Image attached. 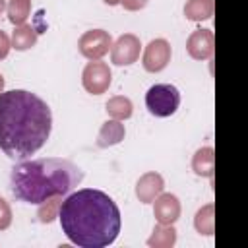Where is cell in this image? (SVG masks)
Returning <instances> with one entry per match:
<instances>
[{"label": "cell", "mask_w": 248, "mask_h": 248, "mask_svg": "<svg viewBox=\"0 0 248 248\" xmlns=\"http://www.w3.org/2000/svg\"><path fill=\"white\" fill-rule=\"evenodd\" d=\"M192 170L198 176H207V178L213 176V170H215V151H213V147H202L194 153Z\"/></svg>", "instance_id": "4fadbf2b"}, {"label": "cell", "mask_w": 248, "mask_h": 248, "mask_svg": "<svg viewBox=\"0 0 248 248\" xmlns=\"http://www.w3.org/2000/svg\"><path fill=\"white\" fill-rule=\"evenodd\" d=\"M147 2L149 0H120V4L124 6V10H128V12H138V10L145 8Z\"/></svg>", "instance_id": "7402d4cb"}, {"label": "cell", "mask_w": 248, "mask_h": 248, "mask_svg": "<svg viewBox=\"0 0 248 248\" xmlns=\"http://www.w3.org/2000/svg\"><path fill=\"white\" fill-rule=\"evenodd\" d=\"M83 180V170L58 157L19 161L10 172L12 194L25 203H41L54 196L70 194Z\"/></svg>", "instance_id": "3957f363"}, {"label": "cell", "mask_w": 248, "mask_h": 248, "mask_svg": "<svg viewBox=\"0 0 248 248\" xmlns=\"http://www.w3.org/2000/svg\"><path fill=\"white\" fill-rule=\"evenodd\" d=\"M165 188V180L159 172H145L136 182V196L141 203H151Z\"/></svg>", "instance_id": "8fae6325"}, {"label": "cell", "mask_w": 248, "mask_h": 248, "mask_svg": "<svg viewBox=\"0 0 248 248\" xmlns=\"http://www.w3.org/2000/svg\"><path fill=\"white\" fill-rule=\"evenodd\" d=\"M105 4H108V6H116V4H120V0H103Z\"/></svg>", "instance_id": "cb8c5ba5"}, {"label": "cell", "mask_w": 248, "mask_h": 248, "mask_svg": "<svg viewBox=\"0 0 248 248\" xmlns=\"http://www.w3.org/2000/svg\"><path fill=\"white\" fill-rule=\"evenodd\" d=\"M176 242V229L172 225H157L147 238V246L151 248H170Z\"/></svg>", "instance_id": "9a60e30c"}, {"label": "cell", "mask_w": 248, "mask_h": 248, "mask_svg": "<svg viewBox=\"0 0 248 248\" xmlns=\"http://www.w3.org/2000/svg\"><path fill=\"white\" fill-rule=\"evenodd\" d=\"M10 43H12V48H16V50H29L37 43V31L31 25H25V23L16 25Z\"/></svg>", "instance_id": "2e32d148"}, {"label": "cell", "mask_w": 248, "mask_h": 248, "mask_svg": "<svg viewBox=\"0 0 248 248\" xmlns=\"http://www.w3.org/2000/svg\"><path fill=\"white\" fill-rule=\"evenodd\" d=\"M110 81H112V74H110L108 64L99 62V60H91L83 68L81 83H83V87H85L87 93H91V95H103L110 87Z\"/></svg>", "instance_id": "8992f818"}, {"label": "cell", "mask_w": 248, "mask_h": 248, "mask_svg": "<svg viewBox=\"0 0 248 248\" xmlns=\"http://www.w3.org/2000/svg\"><path fill=\"white\" fill-rule=\"evenodd\" d=\"M110 46H112V37L105 29L85 31L78 41V48L87 60H101L110 50Z\"/></svg>", "instance_id": "5b68a950"}, {"label": "cell", "mask_w": 248, "mask_h": 248, "mask_svg": "<svg viewBox=\"0 0 248 248\" xmlns=\"http://www.w3.org/2000/svg\"><path fill=\"white\" fill-rule=\"evenodd\" d=\"M12 225V209L4 198H0V231H6Z\"/></svg>", "instance_id": "44dd1931"}, {"label": "cell", "mask_w": 248, "mask_h": 248, "mask_svg": "<svg viewBox=\"0 0 248 248\" xmlns=\"http://www.w3.org/2000/svg\"><path fill=\"white\" fill-rule=\"evenodd\" d=\"M178 105H180V93L170 83L151 85L145 93V107L157 118H167L174 114Z\"/></svg>", "instance_id": "277c9868"}, {"label": "cell", "mask_w": 248, "mask_h": 248, "mask_svg": "<svg viewBox=\"0 0 248 248\" xmlns=\"http://www.w3.org/2000/svg\"><path fill=\"white\" fill-rule=\"evenodd\" d=\"M215 39L209 29H196L188 41H186V50L194 60H207L213 54Z\"/></svg>", "instance_id": "30bf717a"}, {"label": "cell", "mask_w": 248, "mask_h": 248, "mask_svg": "<svg viewBox=\"0 0 248 248\" xmlns=\"http://www.w3.org/2000/svg\"><path fill=\"white\" fill-rule=\"evenodd\" d=\"M6 10V0H0V14Z\"/></svg>", "instance_id": "d4e9b609"}, {"label": "cell", "mask_w": 248, "mask_h": 248, "mask_svg": "<svg viewBox=\"0 0 248 248\" xmlns=\"http://www.w3.org/2000/svg\"><path fill=\"white\" fill-rule=\"evenodd\" d=\"M8 19L14 25H23L31 14V0H10L6 4Z\"/></svg>", "instance_id": "d6986e66"}, {"label": "cell", "mask_w": 248, "mask_h": 248, "mask_svg": "<svg viewBox=\"0 0 248 248\" xmlns=\"http://www.w3.org/2000/svg\"><path fill=\"white\" fill-rule=\"evenodd\" d=\"M194 227L203 236L213 234V231H215V207H213V203H205L203 207L198 209V213L194 217Z\"/></svg>", "instance_id": "ac0fdd59"}, {"label": "cell", "mask_w": 248, "mask_h": 248, "mask_svg": "<svg viewBox=\"0 0 248 248\" xmlns=\"http://www.w3.org/2000/svg\"><path fill=\"white\" fill-rule=\"evenodd\" d=\"M105 110L110 118L114 120H126L132 116L134 112V105L128 97H122V95H116V97H110L105 105Z\"/></svg>", "instance_id": "e0dca14e"}, {"label": "cell", "mask_w": 248, "mask_h": 248, "mask_svg": "<svg viewBox=\"0 0 248 248\" xmlns=\"http://www.w3.org/2000/svg\"><path fill=\"white\" fill-rule=\"evenodd\" d=\"M170 54H172V50H170L169 41H165V39H153L145 46V50H143L141 64H143V68L147 72L155 74V72H161V70H165L169 66Z\"/></svg>", "instance_id": "ba28073f"}, {"label": "cell", "mask_w": 248, "mask_h": 248, "mask_svg": "<svg viewBox=\"0 0 248 248\" xmlns=\"http://www.w3.org/2000/svg\"><path fill=\"white\" fill-rule=\"evenodd\" d=\"M4 91V78H2V74H0V93Z\"/></svg>", "instance_id": "484cf974"}, {"label": "cell", "mask_w": 248, "mask_h": 248, "mask_svg": "<svg viewBox=\"0 0 248 248\" xmlns=\"http://www.w3.org/2000/svg\"><path fill=\"white\" fill-rule=\"evenodd\" d=\"M62 205V196H54V198H48L45 202L39 203V211H37V217L41 223L48 225L52 223L56 217H58V209Z\"/></svg>", "instance_id": "ffe728a7"}, {"label": "cell", "mask_w": 248, "mask_h": 248, "mask_svg": "<svg viewBox=\"0 0 248 248\" xmlns=\"http://www.w3.org/2000/svg\"><path fill=\"white\" fill-rule=\"evenodd\" d=\"M153 215L161 225H174L180 217V202L174 194H159L153 200Z\"/></svg>", "instance_id": "9c48e42d"}, {"label": "cell", "mask_w": 248, "mask_h": 248, "mask_svg": "<svg viewBox=\"0 0 248 248\" xmlns=\"http://www.w3.org/2000/svg\"><path fill=\"white\" fill-rule=\"evenodd\" d=\"M52 130L50 107L35 93L12 89L0 93V149L14 161L37 153Z\"/></svg>", "instance_id": "6da1fadb"}, {"label": "cell", "mask_w": 248, "mask_h": 248, "mask_svg": "<svg viewBox=\"0 0 248 248\" xmlns=\"http://www.w3.org/2000/svg\"><path fill=\"white\" fill-rule=\"evenodd\" d=\"M58 219L68 240L81 248H105L112 244L122 225L114 200L95 188L70 194L58 209Z\"/></svg>", "instance_id": "7a4b0ae2"}, {"label": "cell", "mask_w": 248, "mask_h": 248, "mask_svg": "<svg viewBox=\"0 0 248 248\" xmlns=\"http://www.w3.org/2000/svg\"><path fill=\"white\" fill-rule=\"evenodd\" d=\"M213 10H215V2L213 0H188L184 4V16L190 21L211 19Z\"/></svg>", "instance_id": "5bb4252c"}, {"label": "cell", "mask_w": 248, "mask_h": 248, "mask_svg": "<svg viewBox=\"0 0 248 248\" xmlns=\"http://www.w3.org/2000/svg\"><path fill=\"white\" fill-rule=\"evenodd\" d=\"M10 48H12V43H10V37L0 29V60H4L6 56H8V52H10Z\"/></svg>", "instance_id": "603a6c76"}, {"label": "cell", "mask_w": 248, "mask_h": 248, "mask_svg": "<svg viewBox=\"0 0 248 248\" xmlns=\"http://www.w3.org/2000/svg\"><path fill=\"white\" fill-rule=\"evenodd\" d=\"M140 50H141L140 39L136 35H132V33H124L112 43L110 60L116 66H130L140 58Z\"/></svg>", "instance_id": "52a82bcc"}, {"label": "cell", "mask_w": 248, "mask_h": 248, "mask_svg": "<svg viewBox=\"0 0 248 248\" xmlns=\"http://www.w3.org/2000/svg\"><path fill=\"white\" fill-rule=\"evenodd\" d=\"M126 136V130H124V124L120 120H107L101 130H99V136H97V147L101 149H107V147H112L116 143H120Z\"/></svg>", "instance_id": "7c38bea8"}]
</instances>
